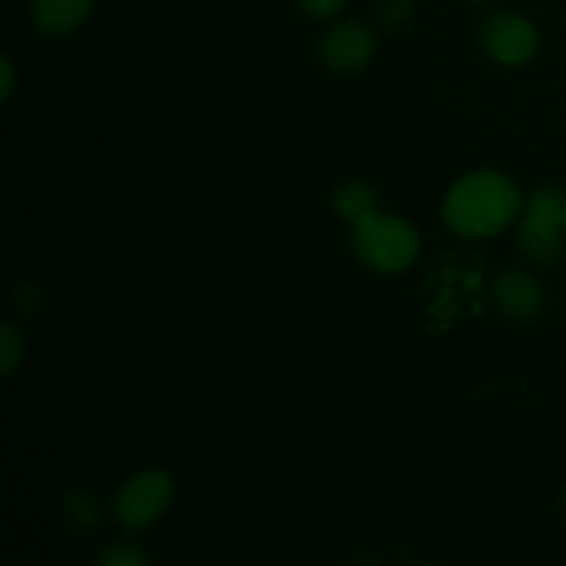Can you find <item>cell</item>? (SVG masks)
Returning <instances> with one entry per match:
<instances>
[{"mask_svg":"<svg viewBox=\"0 0 566 566\" xmlns=\"http://www.w3.org/2000/svg\"><path fill=\"white\" fill-rule=\"evenodd\" d=\"M523 213L520 188L506 175L479 169L453 182L442 202V219L457 235L492 238Z\"/></svg>","mask_w":566,"mask_h":566,"instance_id":"obj_1","label":"cell"},{"mask_svg":"<svg viewBox=\"0 0 566 566\" xmlns=\"http://www.w3.org/2000/svg\"><path fill=\"white\" fill-rule=\"evenodd\" d=\"M352 247L365 265L381 274L407 271L420 254V235L401 216L374 210L352 224Z\"/></svg>","mask_w":566,"mask_h":566,"instance_id":"obj_2","label":"cell"},{"mask_svg":"<svg viewBox=\"0 0 566 566\" xmlns=\"http://www.w3.org/2000/svg\"><path fill=\"white\" fill-rule=\"evenodd\" d=\"M517 243L528 260L553 265L564 258L566 249V191L545 186L531 193L523 205Z\"/></svg>","mask_w":566,"mask_h":566,"instance_id":"obj_3","label":"cell"},{"mask_svg":"<svg viewBox=\"0 0 566 566\" xmlns=\"http://www.w3.org/2000/svg\"><path fill=\"white\" fill-rule=\"evenodd\" d=\"M171 501H175V481H171V475L166 470L147 468L142 473L130 475L116 490L111 506H114V517L122 528L144 531L164 517Z\"/></svg>","mask_w":566,"mask_h":566,"instance_id":"obj_4","label":"cell"},{"mask_svg":"<svg viewBox=\"0 0 566 566\" xmlns=\"http://www.w3.org/2000/svg\"><path fill=\"white\" fill-rule=\"evenodd\" d=\"M481 44L497 64L523 66L539 53V31L523 14L497 11L481 25Z\"/></svg>","mask_w":566,"mask_h":566,"instance_id":"obj_5","label":"cell"},{"mask_svg":"<svg viewBox=\"0 0 566 566\" xmlns=\"http://www.w3.org/2000/svg\"><path fill=\"white\" fill-rule=\"evenodd\" d=\"M376 33L374 28L359 20H346L332 25L321 39V61L332 72H359L370 64L376 55Z\"/></svg>","mask_w":566,"mask_h":566,"instance_id":"obj_6","label":"cell"},{"mask_svg":"<svg viewBox=\"0 0 566 566\" xmlns=\"http://www.w3.org/2000/svg\"><path fill=\"white\" fill-rule=\"evenodd\" d=\"M492 296L497 310L514 321H534L545 310V287L528 271H506L497 276Z\"/></svg>","mask_w":566,"mask_h":566,"instance_id":"obj_7","label":"cell"},{"mask_svg":"<svg viewBox=\"0 0 566 566\" xmlns=\"http://www.w3.org/2000/svg\"><path fill=\"white\" fill-rule=\"evenodd\" d=\"M94 0H31L33 22L42 33L66 36L88 20Z\"/></svg>","mask_w":566,"mask_h":566,"instance_id":"obj_8","label":"cell"},{"mask_svg":"<svg viewBox=\"0 0 566 566\" xmlns=\"http://www.w3.org/2000/svg\"><path fill=\"white\" fill-rule=\"evenodd\" d=\"M332 205H335L337 216H340L343 221L357 224L359 219H365V216H370L374 210H379V193H376V188L368 186L365 180H348L337 188Z\"/></svg>","mask_w":566,"mask_h":566,"instance_id":"obj_9","label":"cell"},{"mask_svg":"<svg viewBox=\"0 0 566 566\" xmlns=\"http://www.w3.org/2000/svg\"><path fill=\"white\" fill-rule=\"evenodd\" d=\"M61 512L70 528L75 531H94L99 525V503L88 492H70L61 503Z\"/></svg>","mask_w":566,"mask_h":566,"instance_id":"obj_10","label":"cell"},{"mask_svg":"<svg viewBox=\"0 0 566 566\" xmlns=\"http://www.w3.org/2000/svg\"><path fill=\"white\" fill-rule=\"evenodd\" d=\"M94 562L99 566H147L149 556L130 542H114V545H105Z\"/></svg>","mask_w":566,"mask_h":566,"instance_id":"obj_11","label":"cell"},{"mask_svg":"<svg viewBox=\"0 0 566 566\" xmlns=\"http://www.w3.org/2000/svg\"><path fill=\"white\" fill-rule=\"evenodd\" d=\"M25 357V340H22L20 332L11 324L3 326L0 332V374L11 376L17 370V365Z\"/></svg>","mask_w":566,"mask_h":566,"instance_id":"obj_12","label":"cell"},{"mask_svg":"<svg viewBox=\"0 0 566 566\" xmlns=\"http://www.w3.org/2000/svg\"><path fill=\"white\" fill-rule=\"evenodd\" d=\"M376 14H379V22L385 28H390V31H403L407 25H412L415 3L412 0H379Z\"/></svg>","mask_w":566,"mask_h":566,"instance_id":"obj_13","label":"cell"},{"mask_svg":"<svg viewBox=\"0 0 566 566\" xmlns=\"http://www.w3.org/2000/svg\"><path fill=\"white\" fill-rule=\"evenodd\" d=\"M296 3L313 20H332L335 14H340L346 0H296Z\"/></svg>","mask_w":566,"mask_h":566,"instance_id":"obj_14","label":"cell"},{"mask_svg":"<svg viewBox=\"0 0 566 566\" xmlns=\"http://www.w3.org/2000/svg\"><path fill=\"white\" fill-rule=\"evenodd\" d=\"M14 83H17L14 64H11V59L6 55V59H3V99L11 97V92H14Z\"/></svg>","mask_w":566,"mask_h":566,"instance_id":"obj_15","label":"cell"},{"mask_svg":"<svg viewBox=\"0 0 566 566\" xmlns=\"http://www.w3.org/2000/svg\"><path fill=\"white\" fill-rule=\"evenodd\" d=\"M473 3H490V0H473Z\"/></svg>","mask_w":566,"mask_h":566,"instance_id":"obj_16","label":"cell"},{"mask_svg":"<svg viewBox=\"0 0 566 566\" xmlns=\"http://www.w3.org/2000/svg\"><path fill=\"white\" fill-rule=\"evenodd\" d=\"M564 512H566V492H564Z\"/></svg>","mask_w":566,"mask_h":566,"instance_id":"obj_17","label":"cell"}]
</instances>
